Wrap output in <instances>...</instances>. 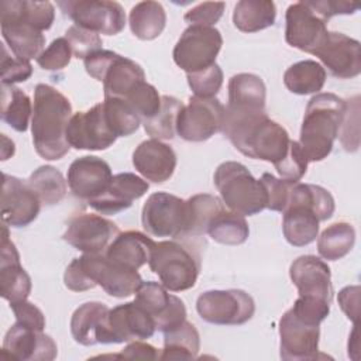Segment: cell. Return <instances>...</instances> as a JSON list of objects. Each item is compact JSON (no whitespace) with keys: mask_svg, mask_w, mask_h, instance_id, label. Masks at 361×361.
I'll list each match as a JSON object with an SVG mask.
<instances>
[{"mask_svg":"<svg viewBox=\"0 0 361 361\" xmlns=\"http://www.w3.org/2000/svg\"><path fill=\"white\" fill-rule=\"evenodd\" d=\"M72 116V104L65 94L45 83L35 86L31 134L41 158L56 161L68 154L71 145L66 140V127Z\"/></svg>","mask_w":361,"mask_h":361,"instance_id":"obj_1","label":"cell"},{"mask_svg":"<svg viewBox=\"0 0 361 361\" xmlns=\"http://www.w3.org/2000/svg\"><path fill=\"white\" fill-rule=\"evenodd\" d=\"M63 283L73 292H85L99 285L110 296L127 298L137 292L142 279L137 269L109 259L104 252H83L65 269Z\"/></svg>","mask_w":361,"mask_h":361,"instance_id":"obj_2","label":"cell"},{"mask_svg":"<svg viewBox=\"0 0 361 361\" xmlns=\"http://www.w3.org/2000/svg\"><path fill=\"white\" fill-rule=\"evenodd\" d=\"M345 100L334 93H316L307 103L299 144L309 162L323 161L338 137Z\"/></svg>","mask_w":361,"mask_h":361,"instance_id":"obj_3","label":"cell"},{"mask_svg":"<svg viewBox=\"0 0 361 361\" xmlns=\"http://www.w3.org/2000/svg\"><path fill=\"white\" fill-rule=\"evenodd\" d=\"M223 203L243 216H254L267 209V192L259 179H255L245 165L226 161L213 175Z\"/></svg>","mask_w":361,"mask_h":361,"instance_id":"obj_4","label":"cell"},{"mask_svg":"<svg viewBox=\"0 0 361 361\" xmlns=\"http://www.w3.org/2000/svg\"><path fill=\"white\" fill-rule=\"evenodd\" d=\"M148 265L168 290L182 292L195 286L200 257L196 250L182 241L165 240L155 243Z\"/></svg>","mask_w":361,"mask_h":361,"instance_id":"obj_5","label":"cell"},{"mask_svg":"<svg viewBox=\"0 0 361 361\" xmlns=\"http://www.w3.org/2000/svg\"><path fill=\"white\" fill-rule=\"evenodd\" d=\"M196 310L207 323L217 326H240L254 316L255 302L251 295L241 289H216L199 295Z\"/></svg>","mask_w":361,"mask_h":361,"instance_id":"obj_6","label":"cell"},{"mask_svg":"<svg viewBox=\"0 0 361 361\" xmlns=\"http://www.w3.org/2000/svg\"><path fill=\"white\" fill-rule=\"evenodd\" d=\"M221 45L223 37L217 28L189 25L178 39L172 56L188 75L214 65Z\"/></svg>","mask_w":361,"mask_h":361,"instance_id":"obj_7","label":"cell"},{"mask_svg":"<svg viewBox=\"0 0 361 361\" xmlns=\"http://www.w3.org/2000/svg\"><path fill=\"white\" fill-rule=\"evenodd\" d=\"M141 223L144 230L154 237H185L186 200L168 192H155L142 206Z\"/></svg>","mask_w":361,"mask_h":361,"instance_id":"obj_8","label":"cell"},{"mask_svg":"<svg viewBox=\"0 0 361 361\" xmlns=\"http://www.w3.org/2000/svg\"><path fill=\"white\" fill-rule=\"evenodd\" d=\"M56 4L75 25L97 34L116 35L126 27V13L117 1L63 0Z\"/></svg>","mask_w":361,"mask_h":361,"instance_id":"obj_9","label":"cell"},{"mask_svg":"<svg viewBox=\"0 0 361 361\" xmlns=\"http://www.w3.org/2000/svg\"><path fill=\"white\" fill-rule=\"evenodd\" d=\"M226 107L216 97L192 96L179 111L176 134L185 141L202 142L223 130Z\"/></svg>","mask_w":361,"mask_h":361,"instance_id":"obj_10","label":"cell"},{"mask_svg":"<svg viewBox=\"0 0 361 361\" xmlns=\"http://www.w3.org/2000/svg\"><path fill=\"white\" fill-rule=\"evenodd\" d=\"M285 21L286 42L312 55L329 34L327 21L312 7L309 0L290 4L286 10Z\"/></svg>","mask_w":361,"mask_h":361,"instance_id":"obj_11","label":"cell"},{"mask_svg":"<svg viewBox=\"0 0 361 361\" xmlns=\"http://www.w3.org/2000/svg\"><path fill=\"white\" fill-rule=\"evenodd\" d=\"M66 140L75 149L102 151L111 147L117 137L106 120L103 104L75 113L66 127Z\"/></svg>","mask_w":361,"mask_h":361,"instance_id":"obj_12","label":"cell"},{"mask_svg":"<svg viewBox=\"0 0 361 361\" xmlns=\"http://www.w3.org/2000/svg\"><path fill=\"white\" fill-rule=\"evenodd\" d=\"M120 233L116 223L92 213H80L68 221L63 240L89 254H102Z\"/></svg>","mask_w":361,"mask_h":361,"instance_id":"obj_13","label":"cell"},{"mask_svg":"<svg viewBox=\"0 0 361 361\" xmlns=\"http://www.w3.org/2000/svg\"><path fill=\"white\" fill-rule=\"evenodd\" d=\"M279 354L285 361L314 360L319 353L320 327L286 310L279 320Z\"/></svg>","mask_w":361,"mask_h":361,"instance_id":"obj_14","label":"cell"},{"mask_svg":"<svg viewBox=\"0 0 361 361\" xmlns=\"http://www.w3.org/2000/svg\"><path fill=\"white\" fill-rule=\"evenodd\" d=\"M134 300L152 316L157 330L162 333L175 329L186 320L185 303L178 296L168 293L162 283L142 281Z\"/></svg>","mask_w":361,"mask_h":361,"instance_id":"obj_15","label":"cell"},{"mask_svg":"<svg viewBox=\"0 0 361 361\" xmlns=\"http://www.w3.org/2000/svg\"><path fill=\"white\" fill-rule=\"evenodd\" d=\"M1 354L8 360L52 361L58 347L51 336L16 322L4 336Z\"/></svg>","mask_w":361,"mask_h":361,"instance_id":"obj_16","label":"cell"},{"mask_svg":"<svg viewBox=\"0 0 361 361\" xmlns=\"http://www.w3.org/2000/svg\"><path fill=\"white\" fill-rule=\"evenodd\" d=\"M41 209V200L27 182L3 173L1 219L10 227H25L32 223Z\"/></svg>","mask_w":361,"mask_h":361,"instance_id":"obj_17","label":"cell"},{"mask_svg":"<svg viewBox=\"0 0 361 361\" xmlns=\"http://www.w3.org/2000/svg\"><path fill=\"white\" fill-rule=\"evenodd\" d=\"M313 55L322 61L334 78L351 79L361 72V44L343 32L329 31Z\"/></svg>","mask_w":361,"mask_h":361,"instance_id":"obj_18","label":"cell"},{"mask_svg":"<svg viewBox=\"0 0 361 361\" xmlns=\"http://www.w3.org/2000/svg\"><path fill=\"white\" fill-rule=\"evenodd\" d=\"M109 329L111 344L142 341L152 337L157 330L152 316L135 300L110 309Z\"/></svg>","mask_w":361,"mask_h":361,"instance_id":"obj_19","label":"cell"},{"mask_svg":"<svg viewBox=\"0 0 361 361\" xmlns=\"http://www.w3.org/2000/svg\"><path fill=\"white\" fill-rule=\"evenodd\" d=\"M110 165L94 155L76 158L68 169V186L73 196L85 200L100 196L111 180Z\"/></svg>","mask_w":361,"mask_h":361,"instance_id":"obj_20","label":"cell"},{"mask_svg":"<svg viewBox=\"0 0 361 361\" xmlns=\"http://www.w3.org/2000/svg\"><path fill=\"white\" fill-rule=\"evenodd\" d=\"M289 276L299 296L316 298L331 303L333 283L329 265L316 255L298 257L289 267Z\"/></svg>","mask_w":361,"mask_h":361,"instance_id":"obj_21","label":"cell"},{"mask_svg":"<svg viewBox=\"0 0 361 361\" xmlns=\"http://www.w3.org/2000/svg\"><path fill=\"white\" fill-rule=\"evenodd\" d=\"M149 185L142 178L131 172L113 175L107 189L87 203L102 214H117L128 209L134 200L147 193Z\"/></svg>","mask_w":361,"mask_h":361,"instance_id":"obj_22","label":"cell"},{"mask_svg":"<svg viewBox=\"0 0 361 361\" xmlns=\"http://www.w3.org/2000/svg\"><path fill=\"white\" fill-rule=\"evenodd\" d=\"M31 278L20 264L14 243L8 238L7 224L3 223L0 254V293L10 303L25 300L31 293Z\"/></svg>","mask_w":361,"mask_h":361,"instance_id":"obj_23","label":"cell"},{"mask_svg":"<svg viewBox=\"0 0 361 361\" xmlns=\"http://www.w3.org/2000/svg\"><path fill=\"white\" fill-rule=\"evenodd\" d=\"M0 25L3 39L17 58L24 61L37 59L44 51L45 37L42 31L3 6H0Z\"/></svg>","mask_w":361,"mask_h":361,"instance_id":"obj_24","label":"cell"},{"mask_svg":"<svg viewBox=\"0 0 361 361\" xmlns=\"http://www.w3.org/2000/svg\"><path fill=\"white\" fill-rule=\"evenodd\" d=\"M110 309L102 302H86L71 317V333L82 345L111 344L109 329Z\"/></svg>","mask_w":361,"mask_h":361,"instance_id":"obj_25","label":"cell"},{"mask_svg":"<svg viewBox=\"0 0 361 361\" xmlns=\"http://www.w3.org/2000/svg\"><path fill=\"white\" fill-rule=\"evenodd\" d=\"M133 165L147 180L162 183L175 172L176 154L161 140L149 138L134 149Z\"/></svg>","mask_w":361,"mask_h":361,"instance_id":"obj_26","label":"cell"},{"mask_svg":"<svg viewBox=\"0 0 361 361\" xmlns=\"http://www.w3.org/2000/svg\"><path fill=\"white\" fill-rule=\"evenodd\" d=\"M154 247L155 241L151 237L137 230H128L117 234L106 248L104 255L120 265L138 269L149 261Z\"/></svg>","mask_w":361,"mask_h":361,"instance_id":"obj_27","label":"cell"},{"mask_svg":"<svg viewBox=\"0 0 361 361\" xmlns=\"http://www.w3.org/2000/svg\"><path fill=\"white\" fill-rule=\"evenodd\" d=\"M267 89L264 80L254 73H237L228 80V103L233 113L265 111Z\"/></svg>","mask_w":361,"mask_h":361,"instance_id":"obj_28","label":"cell"},{"mask_svg":"<svg viewBox=\"0 0 361 361\" xmlns=\"http://www.w3.org/2000/svg\"><path fill=\"white\" fill-rule=\"evenodd\" d=\"M282 213V231L290 245L305 247L316 240L320 220L310 206L290 203Z\"/></svg>","mask_w":361,"mask_h":361,"instance_id":"obj_29","label":"cell"},{"mask_svg":"<svg viewBox=\"0 0 361 361\" xmlns=\"http://www.w3.org/2000/svg\"><path fill=\"white\" fill-rule=\"evenodd\" d=\"M145 80L142 68L133 59L116 55L102 76L104 97L126 99L141 82Z\"/></svg>","mask_w":361,"mask_h":361,"instance_id":"obj_30","label":"cell"},{"mask_svg":"<svg viewBox=\"0 0 361 361\" xmlns=\"http://www.w3.org/2000/svg\"><path fill=\"white\" fill-rule=\"evenodd\" d=\"M276 7L271 0H241L233 11V23L243 32H258L275 24Z\"/></svg>","mask_w":361,"mask_h":361,"instance_id":"obj_31","label":"cell"},{"mask_svg":"<svg viewBox=\"0 0 361 361\" xmlns=\"http://www.w3.org/2000/svg\"><path fill=\"white\" fill-rule=\"evenodd\" d=\"M131 32L142 41H151L159 37L166 25V13L158 1H140L128 16Z\"/></svg>","mask_w":361,"mask_h":361,"instance_id":"obj_32","label":"cell"},{"mask_svg":"<svg viewBox=\"0 0 361 361\" xmlns=\"http://www.w3.org/2000/svg\"><path fill=\"white\" fill-rule=\"evenodd\" d=\"M326 82V69L313 59L299 61L290 65L283 73V83L290 93L312 94L319 93Z\"/></svg>","mask_w":361,"mask_h":361,"instance_id":"obj_33","label":"cell"},{"mask_svg":"<svg viewBox=\"0 0 361 361\" xmlns=\"http://www.w3.org/2000/svg\"><path fill=\"white\" fill-rule=\"evenodd\" d=\"M200 350V336L196 327L185 320L182 324L164 333L161 360H195Z\"/></svg>","mask_w":361,"mask_h":361,"instance_id":"obj_34","label":"cell"},{"mask_svg":"<svg viewBox=\"0 0 361 361\" xmlns=\"http://www.w3.org/2000/svg\"><path fill=\"white\" fill-rule=\"evenodd\" d=\"M206 233L216 243L226 245H240L247 241L250 235V227L243 214L223 209L212 219Z\"/></svg>","mask_w":361,"mask_h":361,"instance_id":"obj_35","label":"cell"},{"mask_svg":"<svg viewBox=\"0 0 361 361\" xmlns=\"http://www.w3.org/2000/svg\"><path fill=\"white\" fill-rule=\"evenodd\" d=\"M32 114L31 99L13 85H1V118L13 130L24 133Z\"/></svg>","mask_w":361,"mask_h":361,"instance_id":"obj_36","label":"cell"},{"mask_svg":"<svg viewBox=\"0 0 361 361\" xmlns=\"http://www.w3.org/2000/svg\"><path fill=\"white\" fill-rule=\"evenodd\" d=\"M28 186L38 196L41 203L52 206L59 203L68 192V180L52 165L37 168L27 179Z\"/></svg>","mask_w":361,"mask_h":361,"instance_id":"obj_37","label":"cell"},{"mask_svg":"<svg viewBox=\"0 0 361 361\" xmlns=\"http://www.w3.org/2000/svg\"><path fill=\"white\" fill-rule=\"evenodd\" d=\"M355 230L347 221H338L324 228L317 238V251L327 261L345 257L354 247Z\"/></svg>","mask_w":361,"mask_h":361,"instance_id":"obj_38","label":"cell"},{"mask_svg":"<svg viewBox=\"0 0 361 361\" xmlns=\"http://www.w3.org/2000/svg\"><path fill=\"white\" fill-rule=\"evenodd\" d=\"M186 207L188 224L185 237L204 234L212 219L224 209L223 202L217 196L209 193H199L189 197L186 200Z\"/></svg>","mask_w":361,"mask_h":361,"instance_id":"obj_39","label":"cell"},{"mask_svg":"<svg viewBox=\"0 0 361 361\" xmlns=\"http://www.w3.org/2000/svg\"><path fill=\"white\" fill-rule=\"evenodd\" d=\"M290 203H303L306 206H310L320 221L330 219L336 209L331 193L327 189L313 183L293 182L286 206Z\"/></svg>","mask_w":361,"mask_h":361,"instance_id":"obj_40","label":"cell"},{"mask_svg":"<svg viewBox=\"0 0 361 361\" xmlns=\"http://www.w3.org/2000/svg\"><path fill=\"white\" fill-rule=\"evenodd\" d=\"M182 107L183 103L179 99L168 94L162 96L159 111L142 121L145 133L155 140H172L176 134V120Z\"/></svg>","mask_w":361,"mask_h":361,"instance_id":"obj_41","label":"cell"},{"mask_svg":"<svg viewBox=\"0 0 361 361\" xmlns=\"http://www.w3.org/2000/svg\"><path fill=\"white\" fill-rule=\"evenodd\" d=\"M102 104L106 120L116 137H128L138 130L141 118L124 99L104 97Z\"/></svg>","mask_w":361,"mask_h":361,"instance_id":"obj_42","label":"cell"},{"mask_svg":"<svg viewBox=\"0 0 361 361\" xmlns=\"http://www.w3.org/2000/svg\"><path fill=\"white\" fill-rule=\"evenodd\" d=\"M0 6L34 25L39 31H47L55 20V7L51 1H30V0H4Z\"/></svg>","mask_w":361,"mask_h":361,"instance_id":"obj_43","label":"cell"},{"mask_svg":"<svg viewBox=\"0 0 361 361\" xmlns=\"http://www.w3.org/2000/svg\"><path fill=\"white\" fill-rule=\"evenodd\" d=\"M161 97L162 96H159L158 90L144 80L134 90H131L124 100L133 107L142 123L159 111Z\"/></svg>","mask_w":361,"mask_h":361,"instance_id":"obj_44","label":"cell"},{"mask_svg":"<svg viewBox=\"0 0 361 361\" xmlns=\"http://www.w3.org/2000/svg\"><path fill=\"white\" fill-rule=\"evenodd\" d=\"M188 85L197 97H214L223 85V71L214 63L206 69L188 73Z\"/></svg>","mask_w":361,"mask_h":361,"instance_id":"obj_45","label":"cell"},{"mask_svg":"<svg viewBox=\"0 0 361 361\" xmlns=\"http://www.w3.org/2000/svg\"><path fill=\"white\" fill-rule=\"evenodd\" d=\"M307 158L299 144V141L290 140L289 149L285 158L275 165L281 179H286L289 182H299L302 176L307 171Z\"/></svg>","mask_w":361,"mask_h":361,"instance_id":"obj_46","label":"cell"},{"mask_svg":"<svg viewBox=\"0 0 361 361\" xmlns=\"http://www.w3.org/2000/svg\"><path fill=\"white\" fill-rule=\"evenodd\" d=\"M65 38L72 48L73 56L80 59H85L90 54L100 51L103 45V41L97 32L89 31L75 24L66 30Z\"/></svg>","mask_w":361,"mask_h":361,"instance_id":"obj_47","label":"cell"},{"mask_svg":"<svg viewBox=\"0 0 361 361\" xmlns=\"http://www.w3.org/2000/svg\"><path fill=\"white\" fill-rule=\"evenodd\" d=\"M360 97L355 96L351 100H345V110L340 126L338 137L345 151L354 152L358 149V113H360Z\"/></svg>","mask_w":361,"mask_h":361,"instance_id":"obj_48","label":"cell"},{"mask_svg":"<svg viewBox=\"0 0 361 361\" xmlns=\"http://www.w3.org/2000/svg\"><path fill=\"white\" fill-rule=\"evenodd\" d=\"M72 48L65 37L55 38L37 58V63L45 71H61L71 62Z\"/></svg>","mask_w":361,"mask_h":361,"instance_id":"obj_49","label":"cell"},{"mask_svg":"<svg viewBox=\"0 0 361 361\" xmlns=\"http://www.w3.org/2000/svg\"><path fill=\"white\" fill-rule=\"evenodd\" d=\"M1 85H14L20 82H25L32 75V66L30 61H24L17 58L16 55L8 54L7 47L1 44Z\"/></svg>","mask_w":361,"mask_h":361,"instance_id":"obj_50","label":"cell"},{"mask_svg":"<svg viewBox=\"0 0 361 361\" xmlns=\"http://www.w3.org/2000/svg\"><path fill=\"white\" fill-rule=\"evenodd\" d=\"M267 192V209L274 212H283L289 199L290 188L293 182L275 178L272 173H262L259 178Z\"/></svg>","mask_w":361,"mask_h":361,"instance_id":"obj_51","label":"cell"},{"mask_svg":"<svg viewBox=\"0 0 361 361\" xmlns=\"http://www.w3.org/2000/svg\"><path fill=\"white\" fill-rule=\"evenodd\" d=\"M226 4L223 1H204L185 13L183 20L189 25L213 27L223 16Z\"/></svg>","mask_w":361,"mask_h":361,"instance_id":"obj_52","label":"cell"},{"mask_svg":"<svg viewBox=\"0 0 361 361\" xmlns=\"http://www.w3.org/2000/svg\"><path fill=\"white\" fill-rule=\"evenodd\" d=\"M10 307L13 310L14 316H16L17 323H20L23 326H27V327H31L34 330L44 331V329H45V316L37 305H34V303H31L25 299V300L10 303Z\"/></svg>","mask_w":361,"mask_h":361,"instance_id":"obj_53","label":"cell"},{"mask_svg":"<svg viewBox=\"0 0 361 361\" xmlns=\"http://www.w3.org/2000/svg\"><path fill=\"white\" fill-rule=\"evenodd\" d=\"M309 3L326 21L338 14H354L358 10V4L341 0H309Z\"/></svg>","mask_w":361,"mask_h":361,"instance_id":"obj_54","label":"cell"},{"mask_svg":"<svg viewBox=\"0 0 361 361\" xmlns=\"http://www.w3.org/2000/svg\"><path fill=\"white\" fill-rule=\"evenodd\" d=\"M116 52L113 51H107V49H100L97 52L90 54L87 58L83 59L85 62V69L86 72L96 80H102L103 73L106 72V69L109 68V65L111 63V61L116 58Z\"/></svg>","mask_w":361,"mask_h":361,"instance_id":"obj_55","label":"cell"},{"mask_svg":"<svg viewBox=\"0 0 361 361\" xmlns=\"http://www.w3.org/2000/svg\"><path fill=\"white\" fill-rule=\"evenodd\" d=\"M338 305L345 316L357 324L360 313V286H345L338 292Z\"/></svg>","mask_w":361,"mask_h":361,"instance_id":"obj_56","label":"cell"},{"mask_svg":"<svg viewBox=\"0 0 361 361\" xmlns=\"http://www.w3.org/2000/svg\"><path fill=\"white\" fill-rule=\"evenodd\" d=\"M113 358H131V360H157L159 358L158 350L147 343H141V340L131 341L120 354L113 355Z\"/></svg>","mask_w":361,"mask_h":361,"instance_id":"obj_57","label":"cell"}]
</instances>
